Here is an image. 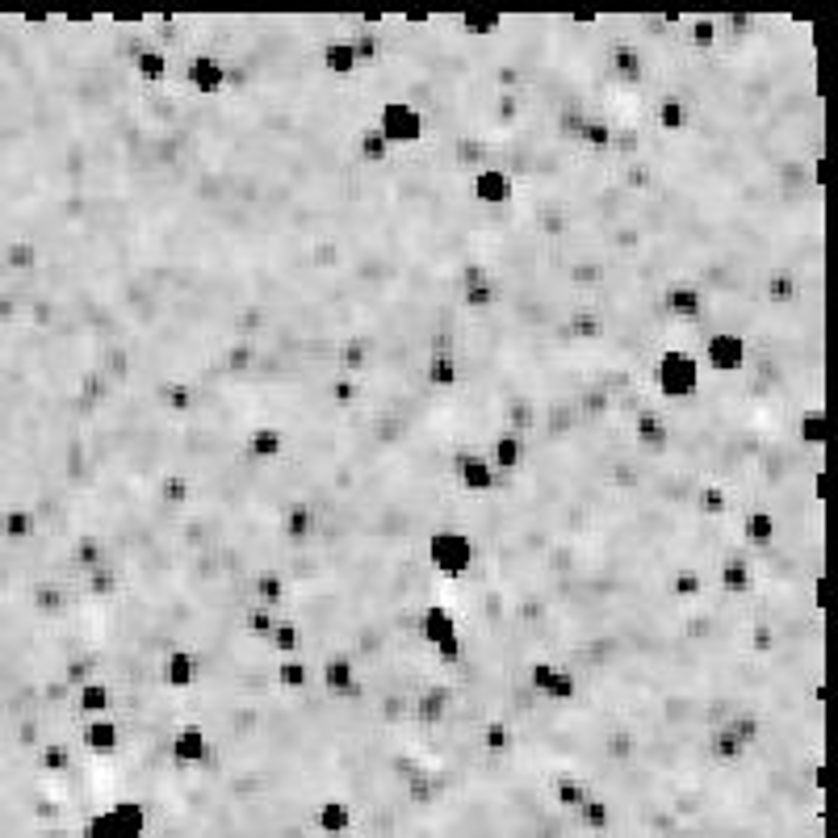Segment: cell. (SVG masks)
Instances as JSON below:
<instances>
[{
    "instance_id": "obj_1",
    "label": "cell",
    "mask_w": 838,
    "mask_h": 838,
    "mask_svg": "<svg viewBox=\"0 0 838 838\" xmlns=\"http://www.w3.org/2000/svg\"><path fill=\"white\" fill-rule=\"evenodd\" d=\"M415 637L432 650V658L440 667H457L461 658H466V637H461V625H457V616L445 600H432V604L419 608Z\"/></svg>"
},
{
    "instance_id": "obj_2",
    "label": "cell",
    "mask_w": 838,
    "mask_h": 838,
    "mask_svg": "<svg viewBox=\"0 0 838 838\" xmlns=\"http://www.w3.org/2000/svg\"><path fill=\"white\" fill-rule=\"evenodd\" d=\"M700 357L692 348H683V344H667L663 352L654 357V390L663 394L667 403H688L700 394Z\"/></svg>"
},
{
    "instance_id": "obj_3",
    "label": "cell",
    "mask_w": 838,
    "mask_h": 838,
    "mask_svg": "<svg viewBox=\"0 0 838 838\" xmlns=\"http://www.w3.org/2000/svg\"><path fill=\"white\" fill-rule=\"evenodd\" d=\"M428 562H432V575H440L445 583H457L474 570L478 545H474L470 533H461V528H432L428 533Z\"/></svg>"
},
{
    "instance_id": "obj_4",
    "label": "cell",
    "mask_w": 838,
    "mask_h": 838,
    "mask_svg": "<svg viewBox=\"0 0 838 838\" xmlns=\"http://www.w3.org/2000/svg\"><path fill=\"white\" fill-rule=\"evenodd\" d=\"M373 126H378V135L399 151V147H419L428 139V118H424V109H419L415 101L407 97H390L382 101L378 109V118H373Z\"/></svg>"
},
{
    "instance_id": "obj_5",
    "label": "cell",
    "mask_w": 838,
    "mask_h": 838,
    "mask_svg": "<svg viewBox=\"0 0 838 838\" xmlns=\"http://www.w3.org/2000/svg\"><path fill=\"white\" fill-rule=\"evenodd\" d=\"M524 683H528V692L545 704H575L579 692H583V679L575 671L558 667V663H545V658H533V663L524 667Z\"/></svg>"
},
{
    "instance_id": "obj_6",
    "label": "cell",
    "mask_w": 838,
    "mask_h": 838,
    "mask_svg": "<svg viewBox=\"0 0 838 838\" xmlns=\"http://www.w3.org/2000/svg\"><path fill=\"white\" fill-rule=\"evenodd\" d=\"M466 193H470V202L482 206V210H507L516 202V176L507 172L503 164H482V168L470 172Z\"/></svg>"
},
{
    "instance_id": "obj_7",
    "label": "cell",
    "mask_w": 838,
    "mask_h": 838,
    "mask_svg": "<svg viewBox=\"0 0 838 838\" xmlns=\"http://www.w3.org/2000/svg\"><path fill=\"white\" fill-rule=\"evenodd\" d=\"M700 352H704V365H709L717 378H734V373H742L746 361H751V340L742 332H709Z\"/></svg>"
},
{
    "instance_id": "obj_8",
    "label": "cell",
    "mask_w": 838,
    "mask_h": 838,
    "mask_svg": "<svg viewBox=\"0 0 838 838\" xmlns=\"http://www.w3.org/2000/svg\"><path fill=\"white\" fill-rule=\"evenodd\" d=\"M185 84H189V93L202 101L223 97L227 93V59L214 51H193L185 63Z\"/></svg>"
},
{
    "instance_id": "obj_9",
    "label": "cell",
    "mask_w": 838,
    "mask_h": 838,
    "mask_svg": "<svg viewBox=\"0 0 838 838\" xmlns=\"http://www.w3.org/2000/svg\"><path fill=\"white\" fill-rule=\"evenodd\" d=\"M717 587H721L725 600H751V595L759 591L755 558L746 554V549H730V554L721 558V566H717Z\"/></svg>"
},
{
    "instance_id": "obj_10",
    "label": "cell",
    "mask_w": 838,
    "mask_h": 838,
    "mask_svg": "<svg viewBox=\"0 0 838 838\" xmlns=\"http://www.w3.org/2000/svg\"><path fill=\"white\" fill-rule=\"evenodd\" d=\"M206 759H210V734L197 721L176 725L172 738H168V763L181 767V771H197Z\"/></svg>"
},
{
    "instance_id": "obj_11",
    "label": "cell",
    "mask_w": 838,
    "mask_h": 838,
    "mask_svg": "<svg viewBox=\"0 0 838 838\" xmlns=\"http://www.w3.org/2000/svg\"><path fill=\"white\" fill-rule=\"evenodd\" d=\"M453 474H457L461 487H466L470 495H478V499H491L499 491V474L478 449H457L453 453Z\"/></svg>"
},
{
    "instance_id": "obj_12",
    "label": "cell",
    "mask_w": 838,
    "mask_h": 838,
    "mask_svg": "<svg viewBox=\"0 0 838 838\" xmlns=\"http://www.w3.org/2000/svg\"><path fill=\"white\" fill-rule=\"evenodd\" d=\"M202 679V654L189 646H168L160 658V683L168 692H189Z\"/></svg>"
},
{
    "instance_id": "obj_13",
    "label": "cell",
    "mask_w": 838,
    "mask_h": 838,
    "mask_svg": "<svg viewBox=\"0 0 838 838\" xmlns=\"http://www.w3.org/2000/svg\"><path fill=\"white\" fill-rule=\"evenodd\" d=\"M709 298H704V290L696 281H667L663 285V311L675 319V323H700L704 319V311H709V306H704Z\"/></svg>"
},
{
    "instance_id": "obj_14",
    "label": "cell",
    "mask_w": 838,
    "mask_h": 838,
    "mask_svg": "<svg viewBox=\"0 0 838 838\" xmlns=\"http://www.w3.org/2000/svg\"><path fill=\"white\" fill-rule=\"evenodd\" d=\"M285 445H290V432L281 424H256L248 436H244V457L252 466H277L285 457Z\"/></svg>"
},
{
    "instance_id": "obj_15",
    "label": "cell",
    "mask_w": 838,
    "mask_h": 838,
    "mask_svg": "<svg viewBox=\"0 0 838 838\" xmlns=\"http://www.w3.org/2000/svg\"><path fill=\"white\" fill-rule=\"evenodd\" d=\"M650 118H654V130H658V135H671V139H675V135H692V126H696V118H692V101L683 97V93H671V88L654 101V114H650Z\"/></svg>"
},
{
    "instance_id": "obj_16",
    "label": "cell",
    "mask_w": 838,
    "mask_h": 838,
    "mask_svg": "<svg viewBox=\"0 0 838 838\" xmlns=\"http://www.w3.org/2000/svg\"><path fill=\"white\" fill-rule=\"evenodd\" d=\"M311 826L323 838H348L352 830H357V809H352V801H344V797H323L311 813Z\"/></svg>"
},
{
    "instance_id": "obj_17",
    "label": "cell",
    "mask_w": 838,
    "mask_h": 838,
    "mask_svg": "<svg viewBox=\"0 0 838 838\" xmlns=\"http://www.w3.org/2000/svg\"><path fill=\"white\" fill-rule=\"evenodd\" d=\"M633 445L642 453H663L671 449V419L654 407H637L633 411Z\"/></svg>"
},
{
    "instance_id": "obj_18",
    "label": "cell",
    "mask_w": 838,
    "mask_h": 838,
    "mask_svg": "<svg viewBox=\"0 0 838 838\" xmlns=\"http://www.w3.org/2000/svg\"><path fill=\"white\" fill-rule=\"evenodd\" d=\"M122 725L114 721V717H88L84 725H80V746L93 759H114L118 751H122Z\"/></svg>"
},
{
    "instance_id": "obj_19",
    "label": "cell",
    "mask_w": 838,
    "mask_h": 838,
    "mask_svg": "<svg viewBox=\"0 0 838 838\" xmlns=\"http://www.w3.org/2000/svg\"><path fill=\"white\" fill-rule=\"evenodd\" d=\"M319 520H323V512H319L315 503H306V499L285 503V512H281V537L290 541V545H311L319 537Z\"/></svg>"
},
{
    "instance_id": "obj_20",
    "label": "cell",
    "mask_w": 838,
    "mask_h": 838,
    "mask_svg": "<svg viewBox=\"0 0 838 838\" xmlns=\"http://www.w3.org/2000/svg\"><path fill=\"white\" fill-rule=\"evenodd\" d=\"M738 537L755 549H771V541L780 537V516L771 507H742L738 516Z\"/></svg>"
},
{
    "instance_id": "obj_21",
    "label": "cell",
    "mask_w": 838,
    "mask_h": 838,
    "mask_svg": "<svg viewBox=\"0 0 838 838\" xmlns=\"http://www.w3.org/2000/svg\"><path fill=\"white\" fill-rule=\"evenodd\" d=\"M373 336H344L336 340V373L340 378H361L373 361Z\"/></svg>"
},
{
    "instance_id": "obj_22",
    "label": "cell",
    "mask_w": 838,
    "mask_h": 838,
    "mask_svg": "<svg viewBox=\"0 0 838 838\" xmlns=\"http://www.w3.org/2000/svg\"><path fill=\"white\" fill-rule=\"evenodd\" d=\"M319 68L332 76V80H348L361 72V59L352 51V38H327L319 47Z\"/></svg>"
},
{
    "instance_id": "obj_23",
    "label": "cell",
    "mask_w": 838,
    "mask_h": 838,
    "mask_svg": "<svg viewBox=\"0 0 838 838\" xmlns=\"http://www.w3.org/2000/svg\"><path fill=\"white\" fill-rule=\"evenodd\" d=\"M562 336L575 340V344H595L604 336V311H600V306H591V302L570 306V319L562 323Z\"/></svg>"
},
{
    "instance_id": "obj_24",
    "label": "cell",
    "mask_w": 838,
    "mask_h": 838,
    "mask_svg": "<svg viewBox=\"0 0 838 838\" xmlns=\"http://www.w3.org/2000/svg\"><path fill=\"white\" fill-rule=\"evenodd\" d=\"M751 751H755V746H751ZM751 751H746V746L725 730V721L704 734V755H709L713 767H738V763H746V755H751Z\"/></svg>"
},
{
    "instance_id": "obj_25",
    "label": "cell",
    "mask_w": 838,
    "mask_h": 838,
    "mask_svg": "<svg viewBox=\"0 0 838 838\" xmlns=\"http://www.w3.org/2000/svg\"><path fill=\"white\" fill-rule=\"evenodd\" d=\"M704 591H709V579H704L700 566H671L667 575L671 604H704Z\"/></svg>"
},
{
    "instance_id": "obj_26",
    "label": "cell",
    "mask_w": 838,
    "mask_h": 838,
    "mask_svg": "<svg viewBox=\"0 0 838 838\" xmlns=\"http://www.w3.org/2000/svg\"><path fill=\"white\" fill-rule=\"evenodd\" d=\"M595 792V784L591 780H583V776H570V771H562V776H554L549 780V788H545V797H549V805L554 809H562V813H575L587 797Z\"/></svg>"
},
{
    "instance_id": "obj_27",
    "label": "cell",
    "mask_w": 838,
    "mask_h": 838,
    "mask_svg": "<svg viewBox=\"0 0 838 838\" xmlns=\"http://www.w3.org/2000/svg\"><path fill=\"white\" fill-rule=\"evenodd\" d=\"M491 466H495V474H516V470H524V461H528V445H524V436H516V432H495L491 436Z\"/></svg>"
},
{
    "instance_id": "obj_28",
    "label": "cell",
    "mask_w": 838,
    "mask_h": 838,
    "mask_svg": "<svg viewBox=\"0 0 838 838\" xmlns=\"http://www.w3.org/2000/svg\"><path fill=\"white\" fill-rule=\"evenodd\" d=\"M575 822H579V830H583V834L600 838V834H608V830L616 826V805L604 797V792H591V797L575 809Z\"/></svg>"
},
{
    "instance_id": "obj_29",
    "label": "cell",
    "mask_w": 838,
    "mask_h": 838,
    "mask_svg": "<svg viewBox=\"0 0 838 838\" xmlns=\"http://www.w3.org/2000/svg\"><path fill=\"white\" fill-rule=\"evenodd\" d=\"M248 587H252V604H260V608L281 612L290 604V579H285L281 570H256Z\"/></svg>"
},
{
    "instance_id": "obj_30",
    "label": "cell",
    "mask_w": 838,
    "mask_h": 838,
    "mask_svg": "<svg viewBox=\"0 0 838 838\" xmlns=\"http://www.w3.org/2000/svg\"><path fill=\"white\" fill-rule=\"evenodd\" d=\"M734 495H730V487L725 482H717V478H704V482H696V512H700V520H725L734 512Z\"/></svg>"
},
{
    "instance_id": "obj_31",
    "label": "cell",
    "mask_w": 838,
    "mask_h": 838,
    "mask_svg": "<svg viewBox=\"0 0 838 838\" xmlns=\"http://www.w3.org/2000/svg\"><path fill=\"white\" fill-rule=\"evenodd\" d=\"M130 68H135V76L147 88H160V84L172 80V59L160 47H135V55H130Z\"/></svg>"
},
{
    "instance_id": "obj_32",
    "label": "cell",
    "mask_w": 838,
    "mask_h": 838,
    "mask_svg": "<svg viewBox=\"0 0 838 838\" xmlns=\"http://www.w3.org/2000/svg\"><path fill=\"white\" fill-rule=\"evenodd\" d=\"M478 746L487 755H512L520 746V734H516V725L507 717H487L478 725Z\"/></svg>"
},
{
    "instance_id": "obj_33",
    "label": "cell",
    "mask_w": 838,
    "mask_h": 838,
    "mask_svg": "<svg viewBox=\"0 0 838 838\" xmlns=\"http://www.w3.org/2000/svg\"><path fill=\"white\" fill-rule=\"evenodd\" d=\"M424 382L436 386V390H457L461 386V365L449 348H436L428 352V361H424Z\"/></svg>"
},
{
    "instance_id": "obj_34",
    "label": "cell",
    "mask_w": 838,
    "mask_h": 838,
    "mask_svg": "<svg viewBox=\"0 0 838 838\" xmlns=\"http://www.w3.org/2000/svg\"><path fill=\"white\" fill-rule=\"evenodd\" d=\"M80 838H143V834L135 826H126V818H118V809H97L88 813Z\"/></svg>"
},
{
    "instance_id": "obj_35",
    "label": "cell",
    "mask_w": 838,
    "mask_h": 838,
    "mask_svg": "<svg viewBox=\"0 0 838 838\" xmlns=\"http://www.w3.org/2000/svg\"><path fill=\"white\" fill-rule=\"evenodd\" d=\"M311 675H315V667L306 663V658H281V663L273 667V683L285 696H298V692L311 688Z\"/></svg>"
},
{
    "instance_id": "obj_36",
    "label": "cell",
    "mask_w": 838,
    "mask_h": 838,
    "mask_svg": "<svg viewBox=\"0 0 838 838\" xmlns=\"http://www.w3.org/2000/svg\"><path fill=\"white\" fill-rule=\"evenodd\" d=\"M357 160H361L365 168H386V164L394 160V147L378 135V126H373V122H365V126L357 130Z\"/></svg>"
},
{
    "instance_id": "obj_37",
    "label": "cell",
    "mask_w": 838,
    "mask_h": 838,
    "mask_svg": "<svg viewBox=\"0 0 838 838\" xmlns=\"http://www.w3.org/2000/svg\"><path fill=\"white\" fill-rule=\"evenodd\" d=\"M76 709L84 717H105L109 709H114V688H109L105 679H84L80 692H76Z\"/></svg>"
},
{
    "instance_id": "obj_38",
    "label": "cell",
    "mask_w": 838,
    "mask_h": 838,
    "mask_svg": "<svg viewBox=\"0 0 838 838\" xmlns=\"http://www.w3.org/2000/svg\"><path fill=\"white\" fill-rule=\"evenodd\" d=\"M156 403L172 415H189L197 407V382H156Z\"/></svg>"
},
{
    "instance_id": "obj_39",
    "label": "cell",
    "mask_w": 838,
    "mask_h": 838,
    "mask_svg": "<svg viewBox=\"0 0 838 838\" xmlns=\"http://www.w3.org/2000/svg\"><path fill=\"white\" fill-rule=\"evenodd\" d=\"M797 445L809 453H822V445H826V411L822 407H805L797 415Z\"/></svg>"
},
{
    "instance_id": "obj_40",
    "label": "cell",
    "mask_w": 838,
    "mask_h": 838,
    "mask_svg": "<svg viewBox=\"0 0 838 838\" xmlns=\"http://www.w3.org/2000/svg\"><path fill=\"white\" fill-rule=\"evenodd\" d=\"M725 730H730L746 751H751V746H759L763 738H767V721L759 717V713H751V709H742V713H734V717H725Z\"/></svg>"
},
{
    "instance_id": "obj_41",
    "label": "cell",
    "mask_w": 838,
    "mask_h": 838,
    "mask_svg": "<svg viewBox=\"0 0 838 838\" xmlns=\"http://www.w3.org/2000/svg\"><path fill=\"white\" fill-rule=\"evenodd\" d=\"M256 361H260V348L252 340H239V344H227L223 348V369L231 373V378H252Z\"/></svg>"
},
{
    "instance_id": "obj_42",
    "label": "cell",
    "mask_w": 838,
    "mask_h": 838,
    "mask_svg": "<svg viewBox=\"0 0 838 838\" xmlns=\"http://www.w3.org/2000/svg\"><path fill=\"white\" fill-rule=\"evenodd\" d=\"M193 495H197L193 474H185V470H168V474L160 478V499H164L168 507H189Z\"/></svg>"
},
{
    "instance_id": "obj_43",
    "label": "cell",
    "mask_w": 838,
    "mask_h": 838,
    "mask_svg": "<svg viewBox=\"0 0 838 838\" xmlns=\"http://www.w3.org/2000/svg\"><path fill=\"white\" fill-rule=\"evenodd\" d=\"M495 302H503V290H499L495 277L491 281H478V285H466V290H461V306H466V311H474V315H491Z\"/></svg>"
},
{
    "instance_id": "obj_44",
    "label": "cell",
    "mask_w": 838,
    "mask_h": 838,
    "mask_svg": "<svg viewBox=\"0 0 838 838\" xmlns=\"http://www.w3.org/2000/svg\"><path fill=\"white\" fill-rule=\"evenodd\" d=\"M323 394H327V403H332V407L352 411V407L365 399V386H361V378H340V373H336V378L323 386Z\"/></svg>"
},
{
    "instance_id": "obj_45",
    "label": "cell",
    "mask_w": 838,
    "mask_h": 838,
    "mask_svg": "<svg viewBox=\"0 0 838 838\" xmlns=\"http://www.w3.org/2000/svg\"><path fill=\"white\" fill-rule=\"evenodd\" d=\"M457 26L466 38H495L507 30V17L503 13H466V17H457Z\"/></svg>"
},
{
    "instance_id": "obj_46",
    "label": "cell",
    "mask_w": 838,
    "mask_h": 838,
    "mask_svg": "<svg viewBox=\"0 0 838 838\" xmlns=\"http://www.w3.org/2000/svg\"><path fill=\"white\" fill-rule=\"evenodd\" d=\"M34 512L30 507H5L0 512V537H9V541H26V537H34Z\"/></svg>"
},
{
    "instance_id": "obj_47",
    "label": "cell",
    "mask_w": 838,
    "mask_h": 838,
    "mask_svg": "<svg viewBox=\"0 0 838 838\" xmlns=\"http://www.w3.org/2000/svg\"><path fill=\"white\" fill-rule=\"evenodd\" d=\"M688 42L696 47V55L717 51V42H721V21H717V17H692V21H688Z\"/></svg>"
},
{
    "instance_id": "obj_48",
    "label": "cell",
    "mask_w": 838,
    "mask_h": 838,
    "mask_svg": "<svg viewBox=\"0 0 838 838\" xmlns=\"http://www.w3.org/2000/svg\"><path fill=\"white\" fill-rule=\"evenodd\" d=\"M277 621H281V616H277L273 608L248 604V612H244V633L252 637V642H269V637H273V629H277Z\"/></svg>"
},
{
    "instance_id": "obj_49",
    "label": "cell",
    "mask_w": 838,
    "mask_h": 838,
    "mask_svg": "<svg viewBox=\"0 0 838 838\" xmlns=\"http://www.w3.org/2000/svg\"><path fill=\"white\" fill-rule=\"evenodd\" d=\"M122 591V570H114V566H97V570H88V595L93 600H114V595Z\"/></svg>"
},
{
    "instance_id": "obj_50",
    "label": "cell",
    "mask_w": 838,
    "mask_h": 838,
    "mask_svg": "<svg viewBox=\"0 0 838 838\" xmlns=\"http://www.w3.org/2000/svg\"><path fill=\"white\" fill-rule=\"evenodd\" d=\"M269 650L281 654V658H298V650H302V625L298 621H277V629L269 637Z\"/></svg>"
},
{
    "instance_id": "obj_51",
    "label": "cell",
    "mask_w": 838,
    "mask_h": 838,
    "mask_svg": "<svg viewBox=\"0 0 838 838\" xmlns=\"http://www.w3.org/2000/svg\"><path fill=\"white\" fill-rule=\"evenodd\" d=\"M34 767H38V771H68V767H72L68 742H42L38 755H34Z\"/></svg>"
},
{
    "instance_id": "obj_52",
    "label": "cell",
    "mask_w": 838,
    "mask_h": 838,
    "mask_svg": "<svg viewBox=\"0 0 838 838\" xmlns=\"http://www.w3.org/2000/svg\"><path fill=\"white\" fill-rule=\"evenodd\" d=\"M38 264V248H34V239H17V244L5 248V269L13 273H30Z\"/></svg>"
},
{
    "instance_id": "obj_53",
    "label": "cell",
    "mask_w": 838,
    "mask_h": 838,
    "mask_svg": "<svg viewBox=\"0 0 838 838\" xmlns=\"http://www.w3.org/2000/svg\"><path fill=\"white\" fill-rule=\"evenodd\" d=\"M63 604H68V591H63V587H38V591H34V608H38V612L55 616Z\"/></svg>"
},
{
    "instance_id": "obj_54",
    "label": "cell",
    "mask_w": 838,
    "mask_h": 838,
    "mask_svg": "<svg viewBox=\"0 0 838 838\" xmlns=\"http://www.w3.org/2000/svg\"><path fill=\"white\" fill-rule=\"evenodd\" d=\"M415 838H445V834H440V830H419Z\"/></svg>"
},
{
    "instance_id": "obj_55",
    "label": "cell",
    "mask_w": 838,
    "mask_h": 838,
    "mask_svg": "<svg viewBox=\"0 0 838 838\" xmlns=\"http://www.w3.org/2000/svg\"><path fill=\"white\" fill-rule=\"evenodd\" d=\"M51 838H68V834H51Z\"/></svg>"
}]
</instances>
